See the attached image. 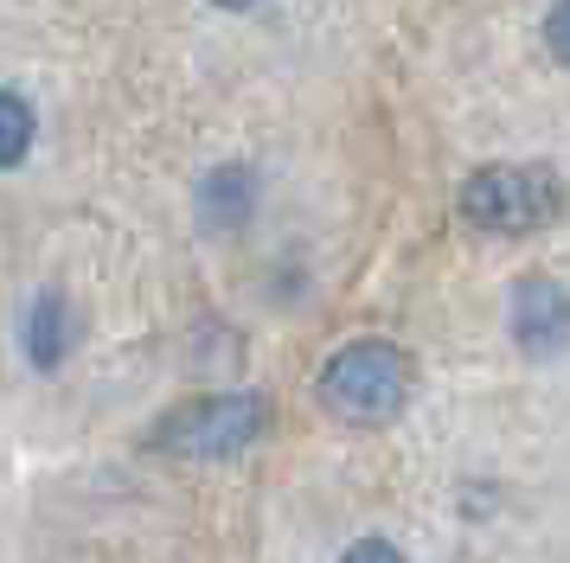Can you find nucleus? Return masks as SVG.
Returning <instances> with one entry per match:
<instances>
[{"label": "nucleus", "instance_id": "nucleus-6", "mask_svg": "<svg viewBox=\"0 0 570 563\" xmlns=\"http://www.w3.org/2000/svg\"><path fill=\"white\" fill-rule=\"evenodd\" d=\"M32 141V102L20 90H0V167H20Z\"/></svg>", "mask_w": 570, "mask_h": 563}, {"label": "nucleus", "instance_id": "nucleus-7", "mask_svg": "<svg viewBox=\"0 0 570 563\" xmlns=\"http://www.w3.org/2000/svg\"><path fill=\"white\" fill-rule=\"evenodd\" d=\"M544 46L558 51V65H570V0L551 7V20H544Z\"/></svg>", "mask_w": 570, "mask_h": 563}, {"label": "nucleus", "instance_id": "nucleus-4", "mask_svg": "<svg viewBox=\"0 0 570 563\" xmlns=\"http://www.w3.org/2000/svg\"><path fill=\"white\" fill-rule=\"evenodd\" d=\"M513 339L532 358H551L570 346V295L551 276H525L513 288Z\"/></svg>", "mask_w": 570, "mask_h": 563}, {"label": "nucleus", "instance_id": "nucleus-3", "mask_svg": "<svg viewBox=\"0 0 570 563\" xmlns=\"http://www.w3.org/2000/svg\"><path fill=\"white\" fill-rule=\"evenodd\" d=\"M564 186L544 167H481L462 186V218L481 230H539L544 218H558Z\"/></svg>", "mask_w": 570, "mask_h": 563}, {"label": "nucleus", "instance_id": "nucleus-5", "mask_svg": "<svg viewBox=\"0 0 570 563\" xmlns=\"http://www.w3.org/2000/svg\"><path fill=\"white\" fill-rule=\"evenodd\" d=\"M27 353H32V365H39V372H52L58 358L71 353V307H65V295H39V302H32Z\"/></svg>", "mask_w": 570, "mask_h": 563}, {"label": "nucleus", "instance_id": "nucleus-8", "mask_svg": "<svg viewBox=\"0 0 570 563\" xmlns=\"http://www.w3.org/2000/svg\"><path fill=\"white\" fill-rule=\"evenodd\" d=\"M340 563H404V557L391 551L385 537H360V544H353V551H346V557H340Z\"/></svg>", "mask_w": 570, "mask_h": 563}, {"label": "nucleus", "instance_id": "nucleus-1", "mask_svg": "<svg viewBox=\"0 0 570 563\" xmlns=\"http://www.w3.org/2000/svg\"><path fill=\"white\" fill-rule=\"evenodd\" d=\"M404 397H411V358L385 339H353L321 372V404L340 423H385L404 409Z\"/></svg>", "mask_w": 570, "mask_h": 563}, {"label": "nucleus", "instance_id": "nucleus-9", "mask_svg": "<svg viewBox=\"0 0 570 563\" xmlns=\"http://www.w3.org/2000/svg\"><path fill=\"white\" fill-rule=\"evenodd\" d=\"M218 7H257V0H218Z\"/></svg>", "mask_w": 570, "mask_h": 563}, {"label": "nucleus", "instance_id": "nucleus-2", "mask_svg": "<svg viewBox=\"0 0 570 563\" xmlns=\"http://www.w3.org/2000/svg\"><path fill=\"white\" fill-rule=\"evenodd\" d=\"M263 429H269V404L250 397V391H232V397H199V404L174 409V416L155 429V442L167 448V455L212 461V455H237V448H250Z\"/></svg>", "mask_w": 570, "mask_h": 563}]
</instances>
